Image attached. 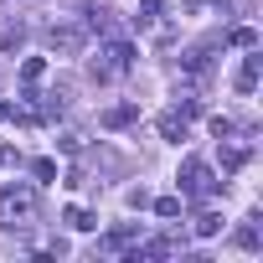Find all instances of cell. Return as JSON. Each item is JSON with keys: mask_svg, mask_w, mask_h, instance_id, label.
<instances>
[{"mask_svg": "<svg viewBox=\"0 0 263 263\" xmlns=\"http://www.w3.org/2000/svg\"><path fill=\"white\" fill-rule=\"evenodd\" d=\"M36 222V191L26 181L0 191V227H31Z\"/></svg>", "mask_w": 263, "mask_h": 263, "instance_id": "6da1fadb", "label": "cell"}, {"mask_svg": "<svg viewBox=\"0 0 263 263\" xmlns=\"http://www.w3.org/2000/svg\"><path fill=\"white\" fill-rule=\"evenodd\" d=\"M176 186H181V201H206L212 191H217V176H212V165L206 160H181V176H176Z\"/></svg>", "mask_w": 263, "mask_h": 263, "instance_id": "7a4b0ae2", "label": "cell"}, {"mask_svg": "<svg viewBox=\"0 0 263 263\" xmlns=\"http://www.w3.org/2000/svg\"><path fill=\"white\" fill-rule=\"evenodd\" d=\"M135 42H108L98 57H93V78H114V72H129L135 67Z\"/></svg>", "mask_w": 263, "mask_h": 263, "instance_id": "3957f363", "label": "cell"}, {"mask_svg": "<svg viewBox=\"0 0 263 263\" xmlns=\"http://www.w3.org/2000/svg\"><path fill=\"white\" fill-rule=\"evenodd\" d=\"M47 47H52L57 57H78V52L88 47V26H83V21H57V26L47 31Z\"/></svg>", "mask_w": 263, "mask_h": 263, "instance_id": "277c9868", "label": "cell"}, {"mask_svg": "<svg viewBox=\"0 0 263 263\" xmlns=\"http://www.w3.org/2000/svg\"><path fill=\"white\" fill-rule=\"evenodd\" d=\"M258 72H263V57H258V52L248 47V57H242L237 78H232V83H237V93H253V88H258Z\"/></svg>", "mask_w": 263, "mask_h": 263, "instance_id": "5b68a950", "label": "cell"}, {"mask_svg": "<svg viewBox=\"0 0 263 263\" xmlns=\"http://www.w3.org/2000/svg\"><path fill=\"white\" fill-rule=\"evenodd\" d=\"M186 124H191V119H186L181 108H171V114L160 119V140H171V145H181V140H186Z\"/></svg>", "mask_w": 263, "mask_h": 263, "instance_id": "8992f818", "label": "cell"}, {"mask_svg": "<svg viewBox=\"0 0 263 263\" xmlns=\"http://www.w3.org/2000/svg\"><path fill=\"white\" fill-rule=\"evenodd\" d=\"M140 242V227L129 222V227H114L108 237H103V253H124V248H135Z\"/></svg>", "mask_w": 263, "mask_h": 263, "instance_id": "52a82bcc", "label": "cell"}, {"mask_svg": "<svg viewBox=\"0 0 263 263\" xmlns=\"http://www.w3.org/2000/svg\"><path fill=\"white\" fill-rule=\"evenodd\" d=\"M181 67H186L191 78H206V72H212V47H191V52L181 57Z\"/></svg>", "mask_w": 263, "mask_h": 263, "instance_id": "ba28073f", "label": "cell"}, {"mask_svg": "<svg viewBox=\"0 0 263 263\" xmlns=\"http://www.w3.org/2000/svg\"><path fill=\"white\" fill-rule=\"evenodd\" d=\"M135 119H140V108H135V103H114V108L103 114V124H108V129H124V124H135Z\"/></svg>", "mask_w": 263, "mask_h": 263, "instance_id": "9c48e42d", "label": "cell"}, {"mask_svg": "<svg viewBox=\"0 0 263 263\" xmlns=\"http://www.w3.org/2000/svg\"><path fill=\"white\" fill-rule=\"evenodd\" d=\"M21 42H26V26H21V21H6V26H0V52H16Z\"/></svg>", "mask_w": 263, "mask_h": 263, "instance_id": "30bf717a", "label": "cell"}, {"mask_svg": "<svg viewBox=\"0 0 263 263\" xmlns=\"http://www.w3.org/2000/svg\"><path fill=\"white\" fill-rule=\"evenodd\" d=\"M160 11H165V0H140V16H135V26H140V31H150V26L160 21Z\"/></svg>", "mask_w": 263, "mask_h": 263, "instance_id": "8fae6325", "label": "cell"}, {"mask_svg": "<svg viewBox=\"0 0 263 263\" xmlns=\"http://www.w3.org/2000/svg\"><path fill=\"white\" fill-rule=\"evenodd\" d=\"M248 165V145H227L222 140V171H242Z\"/></svg>", "mask_w": 263, "mask_h": 263, "instance_id": "7c38bea8", "label": "cell"}, {"mask_svg": "<svg viewBox=\"0 0 263 263\" xmlns=\"http://www.w3.org/2000/svg\"><path fill=\"white\" fill-rule=\"evenodd\" d=\"M62 222H67V227H78V232H93V227H98V217H93V212H83V206H67V212H62Z\"/></svg>", "mask_w": 263, "mask_h": 263, "instance_id": "4fadbf2b", "label": "cell"}, {"mask_svg": "<svg viewBox=\"0 0 263 263\" xmlns=\"http://www.w3.org/2000/svg\"><path fill=\"white\" fill-rule=\"evenodd\" d=\"M83 16H88V21H83V26H88V31H103V36H108V31H114V21H108V11H103V6H88V11H83Z\"/></svg>", "mask_w": 263, "mask_h": 263, "instance_id": "5bb4252c", "label": "cell"}, {"mask_svg": "<svg viewBox=\"0 0 263 263\" xmlns=\"http://www.w3.org/2000/svg\"><path fill=\"white\" fill-rule=\"evenodd\" d=\"M232 242H237V248H242V253H258V222H253V217H248V222H242V227H237V237H232Z\"/></svg>", "mask_w": 263, "mask_h": 263, "instance_id": "9a60e30c", "label": "cell"}, {"mask_svg": "<svg viewBox=\"0 0 263 263\" xmlns=\"http://www.w3.org/2000/svg\"><path fill=\"white\" fill-rule=\"evenodd\" d=\"M217 232H222V217L217 212H201L196 217V237H217Z\"/></svg>", "mask_w": 263, "mask_h": 263, "instance_id": "2e32d148", "label": "cell"}, {"mask_svg": "<svg viewBox=\"0 0 263 263\" xmlns=\"http://www.w3.org/2000/svg\"><path fill=\"white\" fill-rule=\"evenodd\" d=\"M227 42H232V47H242V52H248V47H258V31H253V26H237V31H232V36H227Z\"/></svg>", "mask_w": 263, "mask_h": 263, "instance_id": "e0dca14e", "label": "cell"}, {"mask_svg": "<svg viewBox=\"0 0 263 263\" xmlns=\"http://www.w3.org/2000/svg\"><path fill=\"white\" fill-rule=\"evenodd\" d=\"M181 206H186L181 196H160V201H155V217H181Z\"/></svg>", "mask_w": 263, "mask_h": 263, "instance_id": "ac0fdd59", "label": "cell"}, {"mask_svg": "<svg viewBox=\"0 0 263 263\" xmlns=\"http://www.w3.org/2000/svg\"><path fill=\"white\" fill-rule=\"evenodd\" d=\"M42 72H47V62H42V57H26V67H21V78H26V83H42Z\"/></svg>", "mask_w": 263, "mask_h": 263, "instance_id": "d6986e66", "label": "cell"}, {"mask_svg": "<svg viewBox=\"0 0 263 263\" xmlns=\"http://www.w3.org/2000/svg\"><path fill=\"white\" fill-rule=\"evenodd\" d=\"M31 176L36 181H57V160H31Z\"/></svg>", "mask_w": 263, "mask_h": 263, "instance_id": "ffe728a7", "label": "cell"}, {"mask_svg": "<svg viewBox=\"0 0 263 263\" xmlns=\"http://www.w3.org/2000/svg\"><path fill=\"white\" fill-rule=\"evenodd\" d=\"M212 135H217V140H232V119L217 114V119H212Z\"/></svg>", "mask_w": 263, "mask_h": 263, "instance_id": "44dd1931", "label": "cell"}, {"mask_svg": "<svg viewBox=\"0 0 263 263\" xmlns=\"http://www.w3.org/2000/svg\"><path fill=\"white\" fill-rule=\"evenodd\" d=\"M11 160H16V150H11V145H0V165H11Z\"/></svg>", "mask_w": 263, "mask_h": 263, "instance_id": "7402d4cb", "label": "cell"}]
</instances>
